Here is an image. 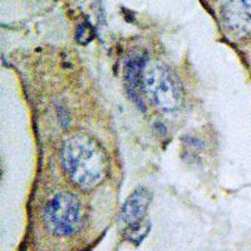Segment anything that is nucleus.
Returning <instances> with one entry per match:
<instances>
[{"label":"nucleus","mask_w":251,"mask_h":251,"mask_svg":"<svg viewBox=\"0 0 251 251\" xmlns=\"http://www.w3.org/2000/svg\"><path fill=\"white\" fill-rule=\"evenodd\" d=\"M62 163L72 183L83 191H91L100 186L108 172L106 153L86 134H75L64 141Z\"/></svg>","instance_id":"obj_1"},{"label":"nucleus","mask_w":251,"mask_h":251,"mask_svg":"<svg viewBox=\"0 0 251 251\" xmlns=\"http://www.w3.org/2000/svg\"><path fill=\"white\" fill-rule=\"evenodd\" d=\"M142 88L146 98L163 112L176 111L182 102V89L176 75L156 60L143 63Z\"/></svg>","instance_id":"obj_2"},{"label":"nucleus","mask_w":251,"mask_h":251,"mask_svg":"<svg viewBox=\"0 0 251 251\" xmlns=\"http://www.w3.org/2000/svg\"><path fill=\"white\" fill-rule=\"evenodd\" d=\"M44 223L51 234L69 236L78 231L83 224V211L75 195L60 192L44 208Z\"/></svg>","instance_id":"obj_3"},{"label":"nucleus","mask_w":251,"mask_h":251,"mask_svg":"<svg viewBox=\"0 0 251 251\" xmlns=\"http://www.w3.org/2000/svg\"><path fill=\"white\" fill-rule=\"evenodd\" d=\"M221 19L232 37L248 38L251 35V0H224Z\"/></svg>","instance_id":"obj_4"},{"label":"nucleus","mask_w":251,"mask_h":251,"mask_svg":"<svg viewBox=\"0 0 251 251\" xmlns=\"http://www.w3.org/2000/svg\"><path fill=\"white\" fill-rule=\"evenodd\" d=\"M152 200V194L145 187L137 188L126 200L121 210V223L128 227L145 221L146 212Z\"/></svg>","instance_id":"obj_5"},{"label":"nucleus","mask_w":251,"mask_h":251,"mask_svg":"<svg viewBox=\"0 0 251 251\" xmlns=\"http://www.w3.org/2000/svg\"><path fill=\"white\" fill-rule=\"evenodd\" d=\"M145 60L140 55H133L126 62V82L128 86L129 92L133 94L134 100L141 102V94L143 93L142 88V69Z\"/></svg>","instance_id":"obj_6"},{"label":"nucleus","mask_w":251,"mask_h":251,"mask_svg":"<svg viewBox=\"0 0 251 251\" xmlns=\"http://www.w3.org/2000/svg\"><path fill=\"white\" fill-rule=\"evenodd\" d=\"M150 231V223L149 221H142L136 225L128 226L125 228V236L128 240L129 243L138 245L141 241H143L147 234Z\"/></svg>","instance_id":"obj_7"}]
</instances>
